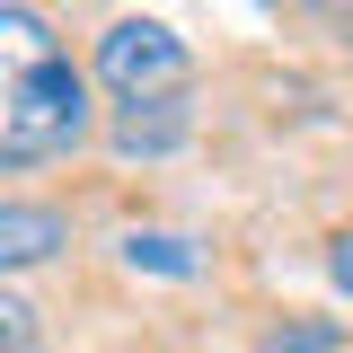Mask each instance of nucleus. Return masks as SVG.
Returning <instances> with one entry per match:
<instances>
[{
    "label": "nucleus",
    "instance_id": "obj_5",
    "mask_svg": "<svg viewBox=\"0 0 353 353\" xmlns=\"http://www.w3.org/2000/svg\"><path fill=\"white\" fill-rule=\"evenodd\" d=\"M115 256H124L132 274H159V283H194V274H203V248L176 239V230H124Z\"/></svg>",
    "mask_w": 353,
    "mask_h": 353
},
{
    "label": "nucleus",
    "instance_id": "obj_9",
    "mask_svg": "<svg viewBox=\"0 0 353 353\" xmlns=\"http://www.w3.org/2000/svg\"><path fill=\"white\" fill-rule=\"evenodd\" d=\"M327 27H336V36H345V44H353V9H327Z\"/></svg>",
    "mask_w": 353,
    "mask_h": 353
},
{
    "label": "nucleus",
    "instance_id": "obj_3",
    "mask_svg": "<svg viewBox=\"0 0 353 353\" xmlns=\"http://www.w3.org/2000/svg\"><path fill=\"white\" fill-rule=\"evenodd\" d=\"M194 141V97L168 88V97H141V106H115V124H106V150L115 159H168Z\"/></svg>",
    "mask_w": 353,
    "mask_h": 353
},
{
    "label": "nucleus",
    "instance_id": "obj_4",
    "mask_svg": "<svg viewBox=\"0 0 353 353\" xmlns=\"http://www.w3.org/2000/svg\"><path fill=\"white\" fill-rule=\"evenodd\" d=\"M71 248V221L53 203H27V194H0V274H27V265H53Z\"/></svg>",
    "mask_w": 353,
    "mask_h": 353
},
{
    "label": "nucleus",
    "instance_id": "obj_2",
    "mask_svg": "<svg viewBox=\"0 0 353 353\" xmlns=\"http://www.w3.org/2000/svg\"><path fill=\"white\" fill-rule=\"evenodd\" d=\"M97 80L115 88L124 106L185 88V44H176V27H159V18H115L97 36Z\"/></svg>",
    "mask_w": 353,
    "mask_h": 353
},
{
    "label": "nucleus",
    "instance_id": "obj_6",
    "mask_svg": "<svg viewBox=\"0 0 353 353\" xmlns=\"http://www.w3.org/2000/svg\"><path fill=\"white\" fill-rule=\"evenodd\" d=\"M345 345V318H292V327H274L256 353H336Z\"/></svg>",
    "mask_w": 353,
    "mask_h": 353
},
{
    "label": "nucleus",
    "instance_id": "obj_1",
    "mask_svg": "<svg viewBox=\"0 0 353 353\" xmlns=\"http://www.w3.org/2000/svg\"><path fill=\"white\" fill-rule=\"evenodd\" d=\"M88 141V80L36 9H0V168Z\"/></svg>",
    "mask_w": 353,
    "mask_h": 353
},
{
    "label": "nucleus",
    "instance_id": "obj_8",
    "mask_svg": "<svg viewBox=\"0 0 353 353\" xmlns=\"http://www.w3.org/2000/svg\"><path fill=\"white\" fill-rule=\"evenodd\" d=\"M327 283L353 301V230H345V239H327Z\"/></svg>",
    "mask_w": 353,
    "mask_h": 353
},
{
    "label": "nucleus",
    "instance_id": "obj_7",
    "mask_svg": "<svg viewBox=\"0 0 353 353\" xmlns=\"http://www.w3.org/2000/svg\"><path fill=\"white\" fill-rule=\"evenodd\" d=\"M0 353H44V327H36V301H18L0 283Z\"/></svg>",
    "mask_w": 353,
    "mask_h": 353
}]
</instances>
